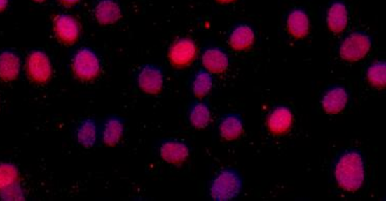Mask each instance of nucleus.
I'll return each instance as SVG.
<instances>
[{
    "mask_svg": "<svg viewBox=\"0 0 386 201\" xmlns=\"http://www.w3.org/2000/svg\"><path fill=\"white\" fill-rule=\"evenodd\" d=\"M213 78L210 73L200 70L194 75L193 80V95L198 99L206 97L212 89Z\"/></svg>",
    "mask_w": 386,
    "mask_h": 201,
    "instance_id": "nucleus-23",
    "label": "nucleus"
},
{
    "mask_svg": "<svg viewBox=\"0 0 386 201\" xmlns=\"http://www.w3.org/2000/svg\"><path fill=\"white\" fill-rule=\"evenodd\" d=\"M349 21V12L346 4L342 1H336L327 10L326 23L329 31L333 34L344 33Z\"/></svg>",
    "mask_w": 386,
    "mask_h": 201,
    "instance_id": "nucleus-14",
    "label": "nucleus"
},
{
    "mask_svg": "<svg viewBox=\"0 0 386 201\" xmlns=\"http://www.w3.org/2000/svg\"><path fill=\"white\" fill-rule=\"evenodd\" d=\"M198 55V47L191 38H182L172 43L168 50V61L174 68H184L193 65Z\"/></svg>",
    "mask_w": 386,
    "mask_h": 201,
    "instance_id": "nucleus-7",
    "label": "nucleus"
},
{
    "mask_svg": "<svg viewBox=\"0 0 386 201\" xmlns=\"http://www.w3.org/2000/svg\"><path fill=\"white\" fill-rule=\"evenodd\" d=\"M160 157L166 163L181 166L188 160L191 149L187 143L179 139H168L160 145Z\"/></svg>",
    "mask_w": 386,
    "mask_h": 201,
    "instance_id": "nucleus-9",
    "label": "nucleus"
},
{
    "mask_svg": "<svg viewBox=\"0 0 386 201\" xmlns=\"http://www.w3.org/2000/svg\"><path fill=\"white\" fill-rule=\"evenodd\" d=\"M125 132L124 119L111 115L103 124L102 140L107 147H116L122 140Z\"/></svg>",
    "mask_w": 386,
    "mask_h": 201,
    "instance_id": "nucleus-16",
    "label": "nucleus"
},
{
    "mask_svg": "<svg viewBox=\"0 0 386 201\" xmlns=\"http://www.w3.org/2000/svg\"><path fill=\"white\" fill-rule=\"evenodd\" d=\"M10 0H0V13L4 12L8 8Z\"/></svg>",
    "mask_w": 386,
    "mask_h": 201,
    "instance_id": "nucleus-27",
    "label": "nucleus"
},
{
    "mask_svg": "<svg viewBox=\"0 0 386 201\" xmlns=\"http://www.w3.org/2000/svg\"><path fill=\"white\" fill-rule=\"evenodd\" d=\"M137 84L140 91L148 95H158L165 85L163 70L155 65H144L137 75Z\"/></svg>",
    "mask_w": 386,
    "mask_h": 201,
    "instance_id": "nucleus-8",
    "label": "nucleus"
},
{
    "mask_svg": "<svg viewBox=\"0 0 386 201\" xmlns=\"http://www.w3.org/2000/svg\"><path fill=\"white\" fill-rule=\"evenodd\" d=\"M244 132L243 119L238 114L226 115L219 123V133L224 140L235 141L240 138Z\"/></svg>",
    "mask_w": 386,
    "mask_h": 201,
    "instance_id": "nucleus-18",
    "label": "nucleus"
},
{
    "mask_svg": "<svg viewBox=\"0 0 386 201\" xmlns=\"http://www.w3.org/2000/svg\"><path fill=\"white\" fill-rule=\"evenodd\" d=\"M215 1H217L219 3L221 4H228L233 3V2L237 1V0H215Z\"/></svg>",
    "mask_w": 386,
    "mask_h": 201,
    "instance_id": "nucleus-28",
    "label": "nucleus"
},
{
    "mask_svg": "<svg viewBox=\"0 0 386 201\" xmlns=\"http://www.w3.org/2000/svg\"><path fill=\"white\" fill-rule=\"evenodd\" d=\"M34 2H36V3H42V2L46 1V0H32Z\"/></svg>",
    "mask_w": 386,
    "mask_h": 201,
    "instance_id": "nucleus-29",
    "label": "nucleus"
},
{
    "mask_svg": "<svg viewBox=\"0 0 386 201\" xmlns=\"http://www.w3.org/2000/svg\"><path fill=\"white\" fill-rule=\"evenodd\" d=\"M95 18L102 27L116 24L122 18V8L116 0H99L95 6Z\"/></svg>",
    "mask_w": 386,
    "mask_h": 201,
    "instance_id": "nucleus-12",
    "label": "nucleus"
},
{
    "mask_svg": "<svg viewBox=\"0 0 386 201\" xmlns=\"http://www.w3.org/2000/svg\"><path fill=\"white\" fill-rule=\"evenodd\" d=\"M242 191V179L238 171L233 168L222 169L210 185V196L217 201L236 198Z\"/></svg>",
    "mask_w": 386,
    "mask_h": 201,
    "instance_id": "nucleus-3",
    "label": "nucleus"
},
{
    "mask_svg": "<svg viewBox=\"0 0 386 201\" xmlns=\"http://www.w3.org/2000/svg\"><path fill=\"white\" fill-rule=\"evenodd\" d=\"M53 31L58 42L72 46L81 36V25L72 15L58 14L53 19Z\"/></svg>",
    "mask_w": 386,
    "mask_h": 201,
    "instance_id": "nucleus-6",
    "label": "nucleus"
},
{
    "mask_svg": "<svg viewBox=\"0 0 386 201\" xmlns=\"http://www.w3.org/2000/svg\"><path fill=\"white\" fill-rule=\"evenodd\" d=\"M19 181H20V172L17 166L8 162H1L0 163V192Z\"/></svg>",
    "mask_w": 386,
    "mask_h": 201,
    "instance_id": "nucleus-24",
    "label": "nucleus"
},
{
    "mask_svg": "<svg viewBox=\"0 0 386 201\" xmlns=\"http://www.w3.org/2000/svg\"><path fill=\"white\" fill-rule=\"evenodd\" d=\"M294 117L290 108L286 106H278L271 111L267 119V129L271 134L284 135L292 129Z\"/></svg>",
    "mask_w": 386,
    "mask_h": 201,
    "instance_id": "nucleus-10",
    "label": "nucleus"
},
{
    "mask_svg": "<svg viewBox=\"0 0 386 201\" xmlns=\"http://www.w3.org/2000/svg\"><path fill=\"white\" fill-rule=\"evenodd\" d=\"M28 80L36 85H45L53 78V68L50 57L45 51L34 50L28 53L25 61Z\"/></svg>",
    "mask_w": 386,
    "mask_h": 201,
    "instance_id": "nucleus-4",
    "label": "nucleus"
},
{
    "mask_svg": "<svg viewBox=\"0 0 386 201\" xmlns=\"http://www.w3.org/2000/svg\"><path fill=\"white\" fill-rule=\"evenodd\" d=\"M287 29L297 40L305 38L310 34V19L305 10L303 8L293 10L287 18Z\"/></svg>",
    "mask_w": 386,
    "mask_h": 201,
    "instance_id": "nucleus-15",
    "label": "nucleus"
},
{
    "mask_svg": "<svg viewBox=\"0 0 386 201\" xmlns=\"http://www.w3.org/2000/svg\"><path fill=\"white\" fill-rule=\"evenodd\" d=\"M366 79L371 87L383 89L386 85V64L385 61H377L371 64L366 70Z\"/></svg>",
    "mask_w": 386,
    "mask_h": 201,
    "instance_id": "nucleus-22",
    "label": "nucleus"
},
{
    "mask_svg": "<svg viewBox=\"0 0 386 201\" xmlns=\"http://www.w3.org/2000/svg\"><path fill=\"white\" fill-rule=\"evenodd\" d=\"M349 102V94L343 87H332L325 91L321 105L327 114L334 115L344 111Z\"/></svg>",
    "mask_w": 386,
    "mask_h": 201,
    "instance_id": "nucleus-11",
    "label": "nucleus"
},
{
    "mask_svg": "<svg viewBox=\"0 0 386 201\" xmlns=\"http://www.w3.org/2000/svg\"><path fill=\"white\" fill-rule=\"evenodd\" d=\"M202 65L211 74H222L228 68V57L219 48L207 49L202 57Z\"/></svg>",
    "mask_w": 386,
    "mask_h": 201,
    "instance_id": "nucleus-17",
    "label": "nucleus"
},
{
    "mask_svg": "<svg viewBox=\"0 0 386 201\" xmlns=\"http://www.w3.org/2000/svg\"><path fill=\"white\" fill-rule=\"evenodd\" d=\"M0 200L6 201H21L25 200V193L20 183L15 184L0 192Z\"/></svg>",
    "mask_w": 386,
    "mask_h": 201,
    "instance_id": "nucleus-25",
    "label": "nucleus"
},
{
    "mask_svg": "<svg viewBox=\"0 0 386 201\" xmlns=\"http://www.w3.org/2000/svg\"><path fill=\"white\" fill-rule=\"evenodd\" d=\"M76 139L81 147L90 149L96 144L98 139V127L92 119H85L79 124L76 129Z\"/></svg>",
    "mask_w": 386,
    "mask_h": 201,
    "instance_id": "nucleus-20",
    "label": "nucleus"
},
{
    "mask_svg": "<svg viewBox=\"0 0 386 201\" xmlns=\"http://www.w3.org/2000/svg\"><path fill=\"white\" fill-rule=\"evenodd\" d=\"M73 75L83 82H92L99 78L102 70L98 53L88 47H83L75 51L71 59Z\"/></svg>",
    "mask_w": 386,
    "mask_h": 201,
    "instance_id": "nucleus-2",
    "label": "nucleus"
},
{
    "mask_svg": "<svg viewBox=\"0 0 386 201\" xmlns=\"http://www.w3.org/2000/svg\"><path fill=\"white\" fill-rule=\"evenodd\" d=\"M81 0H60V3L62 6H67V8H71V6H74L75 4L78 3Z\"/></svg>",
    "mask_w": 386,
    "mask_h": 201,
    "instance_id": "nucleus-26",
    "label": "nucleus"
},
{
    "mask_svg": "<svg viewBox=\"0 0 386 201\" xmlns=\"http://www.w3.org/2000/svg\"><path fill=\"white\" fill-rule=\"evenodd\" d=\"M256 34L249 25H238L230 36V45L235 51L249 50L254 44Z\"/></svg>",
    "mask_w": 386,
    "mask_h": 201,
    "instance_id": "nucleus-19",
    "label": "nucleus"
},
{
    "mask_svg": "<svg viewBox=\"0 0 386 201\" xmlns=\"http://www.w3.org/2000/svg\"><path fill=\"white\" fill-rule=\"evenodd\" d=\"M334 179L340 189L357 192L366 181V161L359 149H347L336 159Z\"/></svg>",
    "mask_w": 386,
    "mask_h": 201,
    "instance_id": "nucleus-1",
    "label": "nucleus"
},
{
    "mask_svg": "<svg viewBox=\"0 0 386 201\" xmlns=\"http://www.w3.org/2000/svg\"><path fill=\"white\" fill-rule=\"evenodd\" d=\"M372 48V38L362 31H355L347 36L340 46V55L344 61L357 63L361 61Z\"/></svg>",
    "mask_w": 386,
    "mask_h": 201,
    "instance_id": "nucleus-5",
    "label": "nucleus"
},
{
    "mask_svg": "<svg viewBox=\"0 0 386 201\" xmlns=\"http://www.w3.org/2000/svg\"><path fill=\"white\" fill-rule=\"evenodd\" d=\"M20 57L14 51L4 50L0 52V80L10 83L17 80L20 75Z\"/></svg>",
    "mask_w": 386,
    "mask_h": 201,
    "instance_id": "nucleus-13",
    "label": "nucleus"
},
{
    "mask_svg": "<svg viewBox=\"0 0 386 201\" xmlns=\"http://www.w3.org/2000/svg\"><path fill=\"white\" fill-rule=\"evenodd\" d=\"M189 121L196 129H204L210 123L211 112L208 104L205 102H195L189 109Z\"/></svg>",
    "mask_w": 386,
    "mask_h": 201,
    "instance_id": "nucleus-21",
    "label": "nucleus"
}]
</instances>
